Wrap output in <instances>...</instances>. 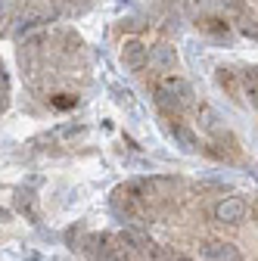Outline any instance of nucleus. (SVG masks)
Returning <instances> with one entry per match:
<instances>
[{
    "instance_id": "f257e3e1",
    "label": "nucleus",
    "mask_w": 258,
    "mask_h": 261,
    "mask_svg": "<svg viewBox=\"0 0 258 261\" xmlns=\"http://www.w3.org/2000/svg\"><path fill=\"white\" fill-rule=\"evenodd\" d=\"M7 16V4H4V0H0V19H4Z\"/></svg>"
}]
</instances>
